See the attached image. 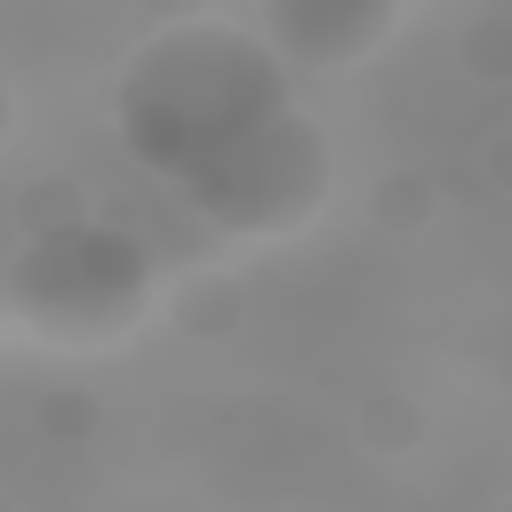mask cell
<instances>
[{
  "label": "cell",
  "instance_id": "1",
  "mask_svg": "<svg viewBox=\"0 0 512 512\" xmlns=\"http://www.w3.org/2000/svg\"><path fill=\"white\" fill-rule=\"evenodd\" d=\"M112 112H120L128 160L184 192L192 176L232 160L248 136L288 120L296 88H288V56L272 48L264 24L192 16V24H160L128 56Z\"/></svg>",
  "mask_w": 512,
  "mask_h": 512
},
{
  "label": "cell",
  "instance_id": "2",
  "mask_svg": "<svg viewBox=\"0 0 512 512\" xmlns=\"http://www.w3.org/2000/svg\"><path fill=\"white\" fill-rule=\"evenodd\" d=\"M144 304V256L96 224L48 232L8 264V312L48 344H96L120 336Z\"/></svg>",
  "mask_w": 512,
  "mask_h": 512
},
{
  "label": "cell",
  "instance_id": "3",
  "mask_svg": "<svg viewBox=\"0 0 512 512\" xmlns=\"http://www.w3.org/2000/svg\"><path fill=\"white\" fill-rule=\"evenodd\" d=\"M176 200L200 208L232 240H280L304 216H320V200H328V136L296 104L288 120H272L264 136H248L232 160H216L208 176H192Z\"/></svg>",
  "mask_w": 512,
  "mask_h": 512
},
{
  "label": "cell",
  "instance_id": "4",
  "mask_svg": "<svg viewBox=\"0 0 512 512\" xmlns=\"http://www.w3.org/2000/svg\"><path fill=\"white\" fill-rule=\"evenodd\" d=\"M264 32H272V48L280 56H320V64H352L376 32H392V16L384 8H272L264 16Z\"/></svg>",
  "mask_w": 512,
  "mask_h": 512
},
{
  "label": "cell",
  "instance_id": "5",
  "mask_svg": "<svg viewBox=\"0 0 512 512\" xmlns=\"http://www.w3.org/2000/svg\"><path fill=\"white\" fill-rule=\"evenodd\" d=\"M496 512H512V504H496Z\"/></svg>",
  "mask_w": 512,
  "mask_h": 512
}]
</instances>
